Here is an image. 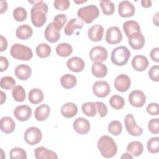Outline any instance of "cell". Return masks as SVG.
Instances as JSON below:
<instances>
[{
  "label": "cell",
  "instance_id": "20",
  "mask_svg": "<svg viewBox=\"0 0 159 159\" xmlns=\"http://www.w3.org/2000/svg\"><path fill=\"white\" fill-rule=\"evenodd\" d=\"M44 35L46 40L50 43H55L58 42L60 38V32L54 27L52 22L50 23L47 26Z\"/></svg>",
  "mask_w": 159,
  "mask_h": 159
},
{
  "label": "cell",
  "instance_id": "28",
  "mask_svg": "<svg viewBox=\"0 0 159 159\" xmlns=\"http://www.w3.org/2000/svg\"><path fill=\"white\" fill-rule=\"evenodd\" d=\"M91 72L94 76L103 78L107 74V68L101 62H94L91 66Z\"/></svg>",
  "mask_w": 159,
  "mask_h": 159
},
{
  "label": "cell",
  "instance_id": "23",
  "mask_svg": "<svg viewBox=\"0 0 159 159\" xmlns=\"http://www.w3.org/2000/svg\"><path fill=\"white\" fill-rule=\"evenodd\" d=\"M83 27V21L78 18L71 19L66 25L64 29V32L66 35H71L75 29H81Z\"/></svg>",
  "mask_w": 159,
  "mask_h": 159
},
{
  "label": "cell",
  "instance_id": "25",
  "mask_svg": "<svg viewBox=\"0 0 159 159\" xmlns=\"http://www.w3.org/2000/svg\"><path fill=\"white\" fill-rule=\"evenodd\" d=\"M0 127L2 132L5 134H11L14 131L16 124L11 117L6 116L1 118L0 121Z\"/></svg>",
  "mask_w": 159,
  "mask_h": 159
},
{
  "label": "cell",
  "instance_id": "52",
  "mask_svg": "<svg viewBox=\"0 0 159 159\" xmlns=\"http://www.w3.org/2000/svg\"><path fill=\"white\" fill-rule=\"evenodd\" d=\"M7 47V42L6 39L2 35L0 36V51L3 52Z\"/></svg>",
  "mask_w": 159,
  "mask_h": 159
},
{
  "label": "cell",
  "instance_id": "42",
  "mask_svg": "<svg viewBox=\"0 0 159 159\" xmlns=\"http://www.w3.org/2000/svg\"><path fill=\"white\" fill-rule=\"evenodd\" d=\"M66 21H67L66 16L63 14H60L54 17L52 23L54 27L57 30L60 31L63 27Z\"/></svg>",
  "mask_w": 159,
  "mask_h": 159
},
{
  "label": "cell",
  "instance_id": "32",
  "mask_svg": "<svg viewBox=\"0 0 159 159\" xmlns=\"http://www.w3.org/2000/svg\"><path fill=\"white\" fill-rule=\"evenodd\" d=\"M61 85L65 89H71L75 87L77 83L76 76L71 74H65L60 78Z\"/></svg>",
  "mask_w": 159,
  "mask_h": 159
},
{
  "label": "cell",
  "instance_id": "22",
  "mask_svg": "<svg viewBox=\"0 0 159 159\" xmlns=\"http://www.w3.org/2000/svg\"><path fill=\"white\" fill-rule=\"evenodd\" d=\"M15 75L20 80H27L32 74L31 68L25 64H21L17 66L14 70Z\"/></svg>",
  "mask_w": 159,
  "mask_h": 159
},
{
  "label": "cell",
  "instance_id": "4",
  "mask_svg": "<svg viewBox=\"0 0 159 159\" xmlns=\"http://www.w3.org/2000/svg\"><path fill=\"white\" fill-rule=\"evenodd\" d=\"M10 53L14 58L22 61H29L33 57L32 49L20 43H14L11 48Z\"/></svg>",
  "mask_w": 159,
  "mask_h": 159
},
{
  "label": "cell",
  "instance_id": "15",
  "mask_svg": "<svg viewBox=\"0 0 159 159\" xmlns=\"http://www.w3.org/2000/svg\"><path fill=\"white\" fill-rule=\"evenodd\" d=\"M32 109L27 105H20L17 106L14 110L15 117L19 121L27 120L32 115Z\"/></svg>",
  "mask_w": 159,
  "mask_h": 159
},
{
  "label": "cell",
  "instance_id": "17",
  "mask_svg": "<svg viewBox=\"0 0 159 159\" xmlns=\"http://www.w3.org/2000/svg\"><path fill=\"white\" fill-rule=\"evenodd\" d=\"M131 64L135 71H143L148 68L149 62L146 57L139 55L134 57Z\"/></svg>",
  "mask_w": 159,
  "mask_h": 159
},
{
  "label": "cell",
  "instance_id": "48",
  "mask_svg": "<svg viewBox=\"0 0 159 159\" xmlns=\"http://www.w3.org/2000/svg\"><path fill=\"white\" fill-rule=\"evenodd\" d=\"M147 112L151 116H158L159 114V108L158 104L156 102H151L150 103L147 108Z\"/></svg>",
  "mask_w": 159,
  "mask_h": 159
},
{
  "label": "cell",
  "instance_id": "36",
  "mask_svg": "<svg viewBox=\"0 0 159 159\" xmlns=\"http://www.w3.org/2000/svg\"><path fill=\"white\" fill-rule=\"evenodd\" d=\"M100 6L102 13L106 16L112 15L115 11V5L110 0H102L100 1Z\"/></svg>",
  "mask_w": 159,
  "mask_h": 159
},
{
  "label": "cell",
  "instance_id": "29",
  "mask_svg": "<svg viewBox=\"0 0 159 159\" xmlns=\"http://www.w3.org/2000/svg\"><path fill=\"white\" fill-rule=\"evenodd\" d=\"M127 152L134 157L140 155L143 151L142 143L139 141H132L127 147Z\"/></svg>",
  "mask_w": 159,
  "mask_h": 159
},
{
  "label": "cell",
  "instance_id": "18",
  "mask_svg": "<svg viewBox=\"0 0 159 159\" xmlns=\"http://www.w3.org/2000/svg\"><path fill=\"white\" fill-rule=\"evenodd\" d=\"M66 65L68 68L71 71L80 73L84 68L85 63L82 58L78 57H74L68 60Z\"/></svg>",
  "mask_w": 159,
  "mask_h": 159
},
{
  "label": "cell",
  "instance_id": "9",
  "mask_svg": "<svg viewBox=\"0 0 159 159\" xmlns=\"http://www.w3.org/2000/svg\"><path fill=\"white\" fill-rule=\"evenodd\" d=\"M105 39L111 45L120 43L122 40V34L120 29L117 26H112L108 28L106 30Z\"/></svg>",
  "mask_w": 159,
  "mask_h": 159
},
{
  "label": "cell",
  "instance_id": "2",
  "mask_svg": "<svg viewBox=\"0 0 159 159\" xmlns=\"http://www.w3.org/2000/svg\"><path fill=\"white\" fill-rule=\"evenodd\" d=\"M98 148L101 155L106 158H112L117 152V145L114 139L108 135H102L98 142Z\"/></svg>",
  "mask_w": 159,
  "mask_h": 159
},
{
  "label": "cell",
  "instance_id": "41",
  "mask_svg": "<svg viewBox=\"0 0 159 159\" xmlns=\"http://www.w3.org/2000/svg\"><path fill=\"white\" fill-rule=\"evenodd\" d=\"M9 157L11 159H27L25 150L20 147L13 148L9 152Z\"/></svg>",
  "mask_w": 159,
  "mask_h": 159
},
{
  "label": "cell",
  "instance_id": "26",
  "mask_svg": "<svg viewBox=\"0 0 159 159\" xmlns=\"http://www.w3.org/2000/svg\"><path fill=\"white\" fill-rule=\"evenodd\" d=\"M78 113V107L73 102H67L61 108V115L66 118H72Z\"/></svg>",
  "mask_w": 159,
  "mask_h": 159
},
{
  "label": "cell",
  "instance_id": "40",
  "mask_svg": "<svg viewBox=\"0 0 159 159\" xmlns=\"http://www.w3.org/2000/svg\"><path fill=\"white\" fill-rule=\"evenodd\" d=\"M16 81L12 76H6L1 79L0 86L2 89L9 90L13 89L14 87L16 86Z\"/></svg>",
  "mask_w": 159,
  "mask_h": 159
},
{
  "label": "cell",
  "instance_id": "1",
  "mask_svg": "<svg viewBox=\"0 0 159 159\" xmlns=\"http://www.w3.org/2000/svg\"><path fill=\"white\" fill-rule=\"evenodd\" d=\"M48 5L42 0L37 1L34 4L30 10L31 21L33 25L37 27H42L47 21V13L48 12Z\"/></svg>",
  "mask_w": 159,
  "mask_h": 159
},
{
  "label": "cell",
  "instance_id": "51",
  "mask_svg": "<svg viewBox=\"0 0 159 159\" xmlns=\"http://www.w3.org/2000/svg\"><path fill=\"white\" fill-rule=\"evenodd\" d=\"M151 59L155 62H159V48L155 47L153 48L150 52Z\"/></svg>",
  "mask_w": 159,
  "mask_h": 159
},
{
  "label": "cell",
  "instance_id": "44",
  "mask_svg": "<svg viewBox=\"0 0 159 159\" xmlns=\"http://www.w3.org/2000/svg\"><path fill=\"white\" fill-rule=\"evenodd\" d=\"M13 17L17 22H23L27 17L26 10L22 7H17L13 11Z\"/></svg>",
  "mask_w": 159,
  "mask_h": 159
},
{
  "label": "cell",
  "instance_id": "16",
  "mask_svg": "<svg viewBox=\"0 0 159 159\" xmlns=\"http://www.w3.org/2000/svg\"><path fill=\"white\" fill-rule=\"evenodd\" d=\"M75 131L81 135L86 134L90 130V123L85 118L78 117L75 120L73 124Z\"/></svg>",
  "mask_w": 159,
  "mask_h": 159
},
{
  "label": "cell",
  "instance_id": "14",
  "mask_svg": "<svg viewBox=\"0 0 159 159\" xmlns=\"http://www.w3.org/2000/svg\"><path fill=\"white\" fill-rule=\"evenodd\" d=\"M131 81L130 78L125 75H118L114 80V87L116 89L120 92H125L130 87Z\"/></svg>",
  "mask_w": 159,
  "mask_h": 159
},
{
  "label": "cell",
  "instance_id": "7",
  "mask_svg": "<svg viewBox=\"0 0 159 159\" xmlns=\"http://www.w3.org/2000/svg\"><path fill=\"white\" fill-rule=\"evenodd\" d=\"M124 124L127 132L134 137H138L142 134L143 129L138 126L132 114H128L124 119Z\"/></svg>",
  "mask_w": 159,
  "mask_h": 159
},
{
  "label": "cell",
  "instance_id": "3",
  "mask_svg": "<svg viewBox=\"0 0 159 159\" xmlns=\"http://www.w3.org/2000/svg\"><path fill=\"white\" fill-rule=\"evenodd\" d=\"M130 57V50L125 46H119L112 50L111 60L117 66H124L128 62Z\"/></svg>",
  "mask_w": 159,
  "mask_h": 159
},
{
  "label": "cell",
  "instance_id": "31",
  "mask_svg": "<svg viewBox=\"0 0 159 159\" xmlns=\"http://www.w3.org/2000/svg\"><path fill=\"white\" fill-rule=\"evenodd\" d=\"M123 30L128 37L130 35L136 32H140V27L139 23L135 20H127L123 24Z\"/></svg>",
  "mask_w": 159,
  "mask_h": 159
},
{
  "label": "cell",
  "instance_id": "35",
  "mask_svg": "<svg viewBox=\"0 0 159 159\" xmlns=\"http://www.w3.org/2000/svg\"><path fill=\"white\" fill-rule=\"evenodd\" d=\"M82 111L88 117H94L96 114L97 107L96 102H87L82 104Z\"/></svg>",
  "mask_w": 159,
  "mask_h": 159
},
{
  "label": "cell",
  "instance_id": "19",
  "mask_svg": "<svg viewBox=\"0 0 159 159\" xmlns=\"http://www.w3.org/2000/svg\"><path fill=\"white\" fill-rule=\"evenodd\" d=\"M104 27L100 24H95L91 26L88 31V38L93 42H99L102 39Z\"/></svg>",
  "mask_w": 159,
  "mask_h": 159
},
{
  "label": "cell",
  "instance_id": "11",
  "mask_svg": "<svg viewBox=\"0 0 159 159\" xmlns=\"http://www.w3.org/2000/svg\"><path fill=\"white\" fill-rule=\"evenodd\" d=\"M89 57L93 62H102L107 58V51L103 47L95 46L91 49Z\"/></svg>",
  "mask_w": 159,
  "mask_h": 159
},
{
  "label": "cell",
  "instance_id": "57",
  "mask_svg": "<svg viewBox=\"0 0 159 159\" xmlns=\"http://www.w3.org/2000/svg\"><path fill=\"white\" fill-rule=\"evenodd\" d=\"M153 22L156 26H158V12H157V14L153 16Z\"/></svg>",
  "mask_w": 159,
  "mask_h": 159
},
{
  "label": "cell",
  "instance_id": "56",
  "mask_svg": "<svg viewBox=\"0 0 159 159\" xmlns=\"http://www.w3.org/2000/svg\"><path fill=\"white\" fill-rule=\"evenodd\" d=\"M121 159L124 158V159H128V158H130L132 159L133 158V156L132 155H130L129 153H123V155L121 156L120 157Z\"/></svg>",
  "mask_w": 159,
  "mask_h": 159
},
{
  "label": "cell",
  "instance_id": "53",
  "mask_svg": "<svg viewBox=\"0 0 159 159\" xmlns=\"http://www.w3.org/2000/svg\"><path fill=\"white\" fill-rule=\"evenodd\" d=\"M7 9V3L6 1H0V13L3 14Z\"/></svg>",
  "mask_w": 159,
  "mask_h": 159
},
{
  "label": "cell",
  "instance_id": "13",
  "mask_svg": "<svg viewBox=\"0 0 159 159\" xmlns=\"http://www.w3.org/2000/svg\"><path fill=\"white\" fill-rule=\"evenodd\" d=\"M135 8L128 1H122L118 5V14L122 17H129L134 15Z\"/></svg>",
  "mask_w": 159,
  "mask_h": 159
},
{
  "label": "cell",
  "instance_id": "50",
  "mask_svg": "<svg viewBox=\"0 0 159 159\" xmlns=\"http://www.w3.org/2000/svg\"><path fill=\"white\" fill-rule=\"evenodd\" d=\"M9 66V61L8 60L3 57H0V71L3 72L6 71Z\"/></svg>",
  "mask_w": 159,
  "mask_h": 159
},
{
  "label": "cell",
  "instance_id": "47",
  "mask_svg": "<svg viewBox=\"0 0 159 159\" xmlns=\"http://www.w3.org/2000/svg\"><path fill=\"white\" fill-rule=\"evenodd\" d=\"M159 66L158 65L152 66L148 71V76L153 81L158 82L159 81Z\"/></svg>",
  "mask_w": 159,
  "mask_h": 159
},
{
  "label": "cell",
  "instance_id": "12",
  "mask_svg": "<svg viewBox=\"0 0 159 159\" xmlns=\"http://www.w3.org/2000/svg\"><path fill=\"white\" fill-rule=\"evenodd\" d=\"M128 43L134 50H140L145 45V37L140 32H134L128 37Z\"/></svg>",
  "mask_w": 159,
  "mask_h": 159
},
{
  "label": "cell",
  "instance_id": "24",
  "mask_svg": "<svg viewBox=\"0 0 159 159\" xmlns=\"http://www.w3.org/2000/svg\"><path fill=\"white\" fill-rule=\"evenodd\" d=\"M50 108L48 104H43L38 106L34 113L35 118L38 121H44L50 116Z\"/></svg>",
  "mask_w": 159,
  "mask_h": 159
},
{
  "label": "cell",
  "instance_id": "39",
  "mask_svg": "<svg viewBox=\"0 0 159 159\" xmlns=\"http://www.w3.org/2000/svg\"><path fill=\"white\" fill-rule=\"evenodd\" d=\"M108 132L113 135L117 136L121 134L122 130V125L119 120H115L111 121L107 127Z\"/></svg>",
  "mask_w": 159,
  "mask_h": 159
},
{
  "label": "cell",
  "instance_id": "49",
  "mask_svg": "<svg viewBox=\"0 0 159 159\" xmlns=\"http://www.w3.org/2000/svg\"><path fill=\"white\" fill-rule=\"evenodd\" d=\"M96 107L98 111L99 116L101 117H105L107 114V107L106 104L102 102H96Z\"/></svg>",
  "mask_w": 159,
  "mask_h": 159
},
{
  "label": "cell",
  "instance_id": "6",
  "mask_svg": "<svg viewBox=\"0 0 159 159\" xmlns=\"http://www.w3.org/2000/svg\"><path fill=\"white\" fill-rule=\"evenodd\" d=\"M24 138L27 143L30 145H34L41 141L42 133L39 128L36 127H30L25 132Z\"/></svg>",
  "mask_w": 159,
  "mask_h": 159
},
{
  "label": "cell",
  "instance_id": "10",
  "mask_svg": "<svg viewBox=\"0 0 159 159\" xmlns=\"http://www.w3.org/2000/svg\"><path fill=\"white\" fill-rule=\"evenodd\" d=\"M130 104L135 107H142L146 102V96L140 90H134L129 95Z\"/></svg>",
  "mask_w": 159,
  "mask_h": 159
},
{
  "label": "cell",
  "instance_id": "58",
  "mask_svg": "<svg viewBox=\"0 0 159 159\" xmlns=\"http://www.w3.org/2000/svg\"><path fill=\"white\" fill-rule=\"evenodd\" d=\"M87 1L86 0H83V1H76V0H74L73 1V2H75V3H76V4H81V3H83V2H86Z\"/></svg>",
  "mask_w": 159,
  "mask_h": 159
},
{
  "label": "cell",
  "instance_id": "30",
  "mask_svg": "<svg viewBox=\"0 0 159 159\" xmlns=\"http://www.w3.org/2000/svg\"><path fill=\"white\" fill-rule=\"evenodd\" d=\"M28 99L29 102L32 104H37L43 100L44 95L41 89L33 88L29 93Z\"/></svg>",
  "mask_w": 159,
  "mask_h": 159
},
{
  "label": "cell",
  "instance_id": "45",
  "mask_svg": "<svg viewBox=\"0 0 159 159\" xmlns=\"http://www.w3.org/2000/svg\"><path fill=\"white\" fill-rule=\"evenodd\" d=\"M53 6L57 10L65 11L69 8L70 2L68 0H55Z\"/></svg>",
  "mask_w": 159,
  "mask_h": 159
},
{
  "label": "cell",
  "instance_id": "55",
  "mask_svg": "<svg viewBox=\"0 0 159 159\" xmlns=\"http://www.w3.org/2000/svg\"><path fill=\"white\" fill-rule=\"evenodd\" d=\"M6 100V94L2 91H1V102L0 104H2Z\"/></svg>",
  "mask_w": 159,
  "mask_h": 159
},
{
  "label": "cell",
  "instance_id": "54",
  "mask_svg": "<svg viewBox=\"0 0 159 159\" xmlns=\"http://www.w3.org/2000/svg\"><path fill=\"white\" fill-rule=\"evenodd\" d=\"M142 6L145 8H148L152 6V1L150 0H142L141 1Z\"/></svg>",
  "mask_w": 159,
  "mask_h": 159
},
{
  "label": "cell",
  "instance_id": "46",
  "mask_svg": "<svg viewBox=\"0 0 159 159\" xmlns=\"http://www.w3.org/2000/svg\"><path fill=\"white\" fill-rule=\"evenodd\" d=\"M158 118L152 119L148 123V128L149 131L154 134H157L159 133V127H158Z\"/></svg>",
  "mask_w": 159,
  "mask_h": 159
},
{
  "label": "cell",
  "instance_id": "21",
  "mask_svg": "<svg viewBox=\"0 0 159 159\" xmlns=\"http://www.w3.org/2000/svg\"><path fill=\"white\" fill-rule=\"evenodd\" d=\"M35 157L37 159H57V154L50 150L43 147H39L34 151Z\"/></svg>",
  "mask_w": 159,
  "mask_h": 159
},
{
  "label": "cell",
  "instance_id": "27",
  "mask_svg": "<svg viewBox=\"0 0 159 159\" xmlns=\"http://www.w3.org/2000/svg\"><path fill=\"white\" fill-rule=\"evenodd\" d=\"M33 34L32 27L27 24H23L19 26L16 31V37L20 40H27L31 37Z\"/></svg>",
  "mask_w": 159,
  "mask_h": 159
},
{
  "label": "cell",
  "instance_id": "37",
  "mask_svg": "<svg viewBox=\"0 0 159 159\" xmlns=\"http://www.w3.org/2000/svg\"><path fill=\"white\" fill-rule=\"evenodd\" d=\"M12 94L14 100L17 102H23L25 99V89L20 85H17L14 87L12 91Z\"/></svg>",
  "mask_w": 159,
  "mask_h": 159
},
{
  "label": "cell",
  "instance_id": "5",
  "mask_svg": "<svg viewBox=\"0 0 159 159\" xmlns=\"http://www.w3.org/2000/svg\"><path fill=\"white\" fill-rule=\"evenodd\" d=\"M78 16L86 24H91L99 15V10L95 5H88L80 8L77 12Z\"/></svg>",
  "mask_w": 159,
  "mask_h": 159
},
{
  "label": "cell",
  "instance_id": "33",
  "mask_svg": "<svg viewBox=\"0 0 159 159\" xmlns=\"http://www.w3.org/2000/svg\"><path fill=\"white\" fill-rule=\"evenodd\" d=\"M55 51L58 55L62 57H66L72 53L73 48L68 43H61L57 46Z\"/></svg>",
  "mask_w": 159,
  "mask_h": 159
},
{
  "label": "cell",
  "instance_id": "38",
  "mask_svg": "<svg viewBox=\"0 0 159 159\" xmlns=\"http://www.w3.org/2000/svg\"><path fill=\"white\" fill-rule=\"evenodd\" d=\"M110 106L116 110H120L123 108L125 104L124 98L119 95H113L109 99Z\"/></svg>",
  "mask_w": 159,
  "mask_h": 159
},
{
  "label": "cell",
  "instance_id": "43",
  "mask_svg": "<svg viewBox=\"0 0 159 159\" xmlns=\"http://www.w3.org/2000/svg\"><path fill=\"white\" fill-rule=\"evenodd\" d=\"M147 150L150 153H157L159 152V137L150 138L147 144Z\"/></svg>",
  "mask_w": 159,
  "mask_h": 159
},
{
  "label": "cell",
  "instance_id": "34",
  "mask_svg": "<svg viewBox=\"0 0 159 159\" xmlns=\"http://www.w3.org/2000/svg\"><path fill=\"white\" fill-rule=\"evenodd\" d=\"M52 49L50 45L45 43H42L36 47V53L37 56L41 58H45L50 56Z\"/></svg>",
  "mask_w": 159,
  "mask_h": 159
},
{
  "label": "cell",
  "instance_id": "8",
  "mask_svg": "<svg viewBox=\"0 0 159 159\" xmlns=\"http://www.w3.org/2000/svg\"><path fill=\"white\" fill-rule=\"evenodd\" d=\"M93 92L96 96L104 98L109 94L111 87L106 81H97L93 85Z\"/></svg>",
  "mask_w": 159,
  "mask_h": 159
}]
</instances>
